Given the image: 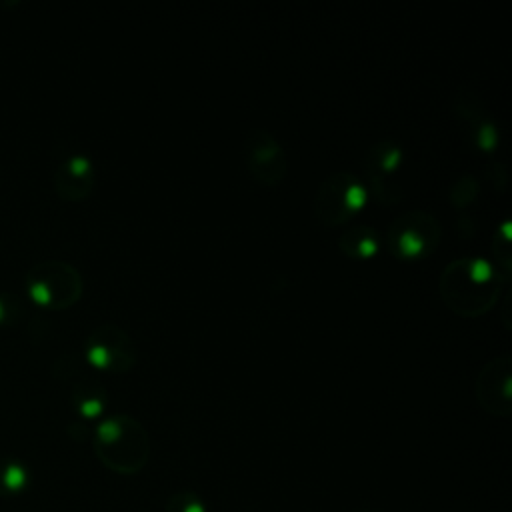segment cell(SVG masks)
<instances>
[{
    "instance_id": "cell-1",
    "label": "cell",
    "mask_w": 512,
    "mask_h": 512,
    "mask_svg": "<svg viewBox=\"0 0 512 512\" xmlns=\"http://www.w3.org/2000/svg\"><path fill=\"white\" fill-rule=\"evenodd\" d=\"M500 274L486 258H456L440 274V296L446 306L464 318L486 314L500 290Z\"/></svg>"
},
{
    "instance_id": "cell-2",
    "label": "cell",
    "mask_w": 512,
    "mask_h": 512,
    "mask_svg": "<svg viewBox=\"0 0 512 512\" xmlns=\"http://www.w3.org/2000/svg\"><path fill=\"white\" fill-rule=\"evenodd\" d=\"M94 454L114 474H138L150 458V436L130 414H112L94 430Z\"/></svg>"
},
{
    "instance_id": "cell-3",
    "label": "cell",
    "mask_w": 512,
    "mask_h": 512,
    "mask_svg": "<svg viewBox=\"0 0 512 512\" xmlns=\"http://www.w3.org/2000/svg\"><path fill=\"white\" fill-rule=\"evenodd\" d=\"M28 298L48 310H66L74 306L82 292L84 280L76 266L60 258L36 262L24 276Z\"/></svg>"
},
{
    "instance_id": "cell-4",
    "label": "cell",
    "mask_w": 512,
    "mask_h": 512,
    "mask_svg": "<svg viewBox=\"0 0 512 512\" xmlns=\"http://www.w3.org/2000/svg\"><path fill=\"white\" fill-rule=\"evenodd\" d=\"M442 238V226L426 210H406L392 220L386 232V246L400 260H420L430 256Z\"/></svg>"
},
{
    "instance_id": "cell-5",
    "label": "cell",
    "mask_w": 512,
    "mask_h": 512,
    "mask_svg": "<svg viewBox=\"0 0 512 512\" xmlns=\"http://www.w3.org/2000/svg\"><path fill=\"white\" fill-rule=\"evenodd\" d=\"M368 202V190L360 176L352 172H334L320 182L314 198V210L324 226H342Z\"/></svg>"
},
{
    "instance_id": "cell-6",
    "label": "cell",
    "mask_w": 512,
    "mask_h": 512,
    "mask_svg": "<svg viewBox=\"0 0 512 512\" xmlns=\"http://www.w3.org/2000/svg\"><path fill=\"white\" fill-rule=\"evenodd\" d=\"M86 360L104 372H130L138 362V348L132 336L118 324L104 322L90 330L84 342Z\"/></svg>"
},
{
    "instance_id": "cell-7",
    "label": "cell",
    "mask_w": 512,
    "mask_h": 512,
    "mask_svg": "<svg viewBox=\"0 0 512 512\" xmlns=\"http://www.w3.org/2000/svg\"><path fill=\"white\" fill-rule=\"evenodd\" d=\"M244 150L246 168L260 186L274 188L284 180L288 172L286 152L266 128H252L246 136Z\"/></svg>"
},
{
    "instance_id": "cell-8",
    "label": "cell",
    "mask_w": 512,
    "mask_h": 512,
    "mask_svg": "<svg viewBox=\"0 0 512 512\" xmlns=\"http://www.w3.org/2000/svg\"><path fill=\"white\" fill-rule=\"evenodd\" d=\"M476 400L490 416L506 418L512 412V358L500 354L490 358L476 378Z\"/></svg>"
},
{
    "instance_id": "cell-9",
    "label": "cell",
    "mask_w": 512,
    "mask_h": 512,
    "mask_svg": "<svg viewBox=\"0 0 512 512\" xmlns=\"http://www.w3.org/2000/svg\"><path fill=\"white\" fill-rule=\"evenodd\" d=\"M402 164V146L394 140H380L370 146L366 156V190L378 202L392 204L398 200V192L390 186V180Z\"/></svg>"
},
{
    "instance_id": "cell-10",
    "label": "cell",
    "mask_w": 512,
    "mask_h": 512,
    "mask_svg": "<svg viewBox=\"0 0 512 512\" xmlns=\"http://www.w3.org/2000/svg\"><path fill=\"white\" fill-rule=\"evenodd\" d=\"M96 184V170L88 156L70 154L66 156L54 172V190L58 198L66 202L86 200Z\"/></svg>"
},
{
    "instance_id": "cell-11",
    "label": "cell",
    "mask_w": 512,
    "mask_h": 512,
    "mask_svg": "<svg viewBox=\"0 0 512 512\" xmlns=\"http://www.w3.org/2000/svg\"><path fill=\"white\" fill-rule=\"evenodd\" d=\"M338 248L348 258L366 260L378 252L380 238L372 226L354 224L342 232V236L338 238Z\"/></svg>"
},
{
    "instance_id": "cell-12",
    "label": "cell",
    "mask_w": 512,
    "mask_h": 512,
    "mask_svg": "<svg viewBox=\"0 0 512 512\" xmlns=\"http://www.w3.org/2000/svg\"><path fill=\"white\" fill-rule=\"evenodd\" d=\"M70 402H72V408L82 418H96L104 412L106 388L96 380H82V382L74 384Z\"/></svg>"
},
{
    "instance_id": "cell-13",
    "label": "cell",
    "mask_w": 512,
    "mask_h": 512,
    "mask_svg": "<svg viewBox=\"0 0 512 512\" xmlns=\"http://www.w3.org/2000/svg\"><path fill=\"white\" fill-rule=\"evenodd\" d=\"M30 486V472L24 462L12 456H0V498L22 494Z\"/></svg>"
},
{
    "instance_id": "cell-14",
    "label": "cell",
    "mask_w": 512,
    "mask_h": 512,
    "mask_svg": "<svg viewBox=\"0 0 512 512\" xmlns=\"http://www.w3.org/2000/svg\"><path fill=\"white\" fill-rule=\"evenodd\" d=\"M162 512H208V508L196 492L178 490L166 498Z\"/></svg>"
},
{
    "instance_id": "cell-15",
    "label": "cell",
    "mask_w": 512,
    "mask_h": 512,
    "mask_svg": "<svg viewBox=\"0 0 512 512\" xmlns=\"http://www.w3.org/2000/svg\"><path fill=\"white\" fill-rule=\"evenodd\" d=\"M26 314L24 300L14 292H0V326H14Z\"/></svg>"
},
{
    "instance_id": "cell-16",
    "label": "cell",
    "mask_w": 512,
    "mask_h": 512,
    "mask_svg": "<svg viewBox=\"0 0 512 512\" xmlns=\"http://www.w3.org/2000/svg\"><path fill=\"white\" fill-rule=\"evenodd\" d=\"M354 512H380V510H372V508H360V510H354Z\"/></svg>"
}]
</instances>
